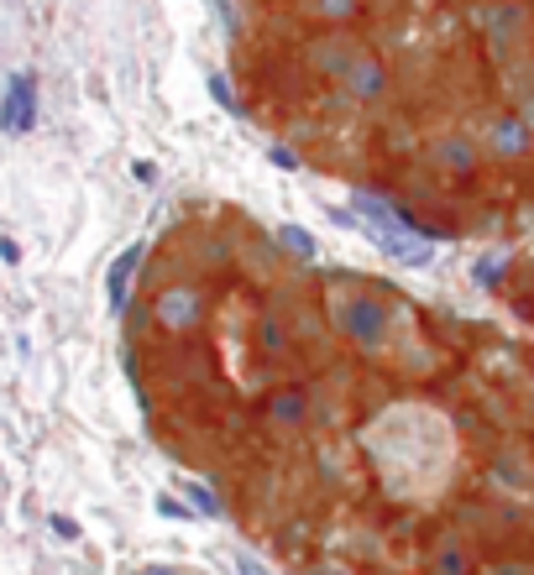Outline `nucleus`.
I'll return each instance as SVG.
<instances>
[{
    "instance_id": "f3484780",
    "label": "nucleus",
    "mask_w": 534,
    "mask_h": 575,
    "mask_svg": "<svg viewBox=\"0 0 534 575\" xmlns=\"http://www.w3.org/2000/svg\"><path fill=\"white\" fill-rule=\"evenodd\" d=\"M503 272H509V257H498V251L483 257V262H477V288H498L503 283Z\"/></svg>"
},
{
    "instance_id": "20e7f679",
    "label": "nucleus",
    "mask_w": 534,
    "mask_h": 575,
    "mask_svg": "<svg viewBox=\"0 0 534 575\" xmlns=\"http://www.w3.org/2000/svg\"><path fill=\"white\" fill-rule=\"evenodd\" d=\"M263 424L278 434V439H299V434L315 424V398H310V387H278L263 403Z\"/></svg>"
},
{
    "instance_id": "aec40b11",
    "label": "nucleus",
    "mask_w": 534,
    "mask_h": 575,
    "mask_svg": "<svg viewBox=\"0 0 534 575\" xmlns=\"http://www.w3.org/2000/svg\"><path fill=\"white\" fill-rule=\"evenodd\" d=\"M236 575H272V571H267V565H263V560H257V554H236Z\"/></svg>"
},
{
    "instance_id": "2eb2a0df",
    "label": "nucleus",
    "mask_w": 534,
    "mask_h": 575,
    "mask_svg": "<svg viewBox=\"0 0 534 575\" xmlns=\"http://www.w3.org/2000/svg\"><path fill=\"white\" fill-rule=\"evenodd\" d=\"M184 492H189V507L205 513V518H225V503H220V492L210 481H184Z\"/></svg>"
},
{
    "instance_id": "f03ea898",
    "label": "nucleus",
    "mask_w": 534,
    "mask_h": 575,
    "mask_svg": "<svg viewBox=\"0 0 534 575\" xmlns=\"http://www.w3.org/2000/svg\"><path fill=\"white\" fill-rule=\"evenodd\" d=\"M152 319H158V330L173 340H189L205 330V319H210V288L195 283V278H173L152 293Z\"/></svg>"
},
{
    "instance_id": "393cba45",
    "label": "nucleus",
    "mask_w": 534,
    "mask_h": 575,
    "mask_svg": "<svg viewBox=\"0 0 534 575\" xmlns=\"http://www.w3.org/2000/svg\"><path fill=\"white\" fill-rule=\"evenodd\" d=\"M137 575H178L173 565H147V571H137Z\"/></svg>"
},
{
    "instance_id": "0eeeda50",
    "label": "nucleus",
    "mask_w": 534,
    "mask_h": 575,
    "mask_svg": "<svg viewBox=\"0 0 534 575\" xmlns=\"http://www.w3.org/2000/svg\"><path fill=\"white\" fill-rule=\"evenodd\" d=\"M430 163H436V173H445V178L472 184L477 168H483V146L472 142V137H462V131H445V137L430 142Z\"/></svg>"
},
{
    "instance_id": "39448f33",
    "label": "nucleus",
    "mask_w": 534,
    "mask_h": 575,
    "mask_svg": "<svg viewBox=\"0 0 534 575\" xmlns=\"http://www.w3.org/2000/svg\"><path fill=\"white\" fill-rule=\"evenodd\" d=\"M388 90H393V73H388V63H383L378 52H362V58L351 63V73L340 79V95L351 99V105H362V110L383 105Z\"/></svg>"
},
{
    "instance_id": "412c9836",
    "label": "nucleus",
    "mask_w": 534,
    "mask_h": 575,
    "mask_svg": "<svg viewBox=\"0 0 534 575\" xmlns=\"http://www.w3.org/2000/svg\"><path fill=\"white\" fill-rule=\"evenodd\" d=\"M53 533H58V539H79V524L63 518V513H53Z\"/></svg>"
},
{
    "instance_id": "1a4fd4ad",
    "label": "nucleus",
    "mask_w": 534,
    "mask_h": 575,
    "mask_svg": "<svg viewBox=\"0 0 534 575\" xmlns=\"http://www.w3.org/2000/svg\"><path fill=\"white\" fill-rule=\"evenodd\" d=\"M492 481H498V492H509L513 503H530L534 460L524 456V450H498V456H492Z\"/></svg>"
},
{
    "instance_id": "5701e85b",
    "label": "nucleus",
    "mask_w": 534,
    "mask_h": 575,
    "mask_svg": "<svg viewBox=\"0 0 534 575\" xmlns=\"http://www.w3.org/2000/svg\"><path fill=\"white\" fill-rule=\"evenodd\" d=\"M0 262H22V246L11 236H0Z\"/></svg>"
},
{
    "instance_id": "9b49d317",
    "label": "nucleus",
    "mask_w": 534,
    "mask_h": 575,
    "mask_svg": "<svg viewBox=\"0 0 534 575\" xmlns=\"http://www.w3.org/2000/svg\"><path fill=\"white\" fill-rule=\"evenodd\" d=\"M372 246L398 267H430L436 262V246L430 240H419L414 231H383V236H372Z\"/></svg>"
},
{
    "instance_id": "6e6552de",
    "label": "nucleus",
    "mask_w": 534,
    "mask_h": 575,
    "mask_svg": "<svg viewBox=\"0 0 534 575\" xmlns=\"http://www.w3.org/2000/svg\"><path fill=\"white\" fill-rule=\"evenodd\" d=\"M362 52H367V48H357L346 32H325V37H315V43H310L304 63H310L320 79H336V84H340V79L351 73V63H357Z\"/></svg>"
},
{
    "instance_id": "4468645a",
    "label": "nucleus",
    "mask_w": 534,
    "mask_h": 575,
    "mask_svg": "<svg viewBox=\"0 0 534 575\" xmlns=\"http://www.w3.org/2000/svg\"><path fill=\"white\" fill-rule=\"evenodd\" d=\"M304 11L325 26H346L362 16V0H304Z\"/></svg>"
},
{
    "instance_id": "f8f14e48",
    "label": "nucleus",
    "mask_w": 534,
    "mask_h": 575,
    "mask_svg": "<svg viewBox=\"0 0 534 575\" xmlns=\"http://www.w3.org/2000/svg\"><path fill=\"white\" fill-rule=\"evenodd\" d=\"M430 571H436V575H472V550H466L462 533H445V539H440Z\"/></svg>"
},
{
    "instance_id": "f257e3e1",
    "label": "nucleus",
    "mask_w": 534,
    "mask_h": 575,
    "mask_svg": "<svg viewBox=\"0 0 534 575\" xmlns=\"http://www.w3.org/2000/svg\"><path fill=\"white\" fill-rule=\"evenodd\" d=\"M378 288V283H372ZM372 288H351V293H340V288H330V319H336V330L357 351H367V356H383L393 345V309L383 293H372Z\"/></svg>"
},
{
    "instance_id": "6ab92c4d",
    "label": "nucleus",
    "mask_w": 534,
    "mask_h": 575,
    "mask_svg": "<svg viewBox=\"0 0 534 575\" xmlns=\"http://www.w3.org/2000/svg\"><path fill=\"white\" fill-rule=\"evenodd\" d=\"M210 95H216V105H225V110H236V95H231L225 73H210Z\"/></svg>"
},
{
    "instance_id": "b1692460",
    "label": "nucleus",
    "mask_w": 534,
    "mask_h": 575,
    "mask_svg": "<svg viewBox=\"0 0 534 575\" xmlns=\"http://www.w3.org/2000/svg\"><path fill=\"white\" fill-rule=\"evenodd\" d=\"M519 116L530 120V131H534V90H530V95H524V105H519Z\"/></svg>"
},
{
    "instance_id": "9d476101",
    "label": "nucleus",
    "mask_w": 534,
    "mask_h": 575,
    "mask_svg": "<svg viewBox=\"0 0 534 575\" xmlns=\"http://www.w3.org/2000/svg\"><path fill=\"white\" fill-rule=\"evenodd\" d=\"M142 262H147V246H142V240H137V246H126L121 257L111 262V278H105V298H111V314H126V304H131V283H137Z\"/></svg>"
},
{
    "instance_id": "423d86ee",
    "label": "nucleus",
    "mask_w": 534,
    "mask_h": 575,
    "mask_svg": "<svg viewBox=\"0 0 534 575\" xmlns=\"http://www.w3.org/2000/svg\"><path fill=\"white\" fill-rule=\"evenodd\" d=\"M32 126H37V73H11L5 95H0V131L26 137Z\"/></svg>"
},
{
    "instance_id": "dca6fc26",
    "label": "nucleus",
    "mask_w": 534,
    "mask_h": 575,
    "mask_svg": "<svg viewBox=\"0 0 534 575\" xmlns=\"http://www.w3.org/2000/svg\"><path fill=\"white\" fill-rule=\"evenodd\" d=\"M257 340H263L267 356H283V351H289V336H283L278 319H263V325H257Z\"/></svg>"
},
{
    "instance_id": "a211bd4d",
    "label": "nucleus",
    "mask_w": 534,
    "mask_h": 575,
    "mask_svg": "<svg viewBox=\"0 0 534 575\" xmlns=\"http://www.w3.org/2000/svg\"><path fill=\"white\" fill-rule=\"evenodd\" d=\"M267 163H272V168H283V173H299V168H304L293 146H267Z\"/></svg>"
},
{
    "instance_id": "7ed1b4c3",
    "label": "nucleus",
    "mask_w": 534,
    "mask_h": 575,
    "mask_svg": "<svg viewBox=\"0 0 534 575\" xmlns=\"http://www.w3.org/2000/svg\"><path fill=\"white\" fill-rule=\"evenodd\" d=\"M483 152L492 163H530L534 157V131L519 110H492L483 120Z\"/></svg>"
},
{
    "instance_id": "ddd939ff",
    "label": "nucleus",
    "mask_w": 534,
    "mask_h": 575,
    "mask_svg": "<svg viewBox=\"0 0 534 575\" xmlns=\"http://www.w3.org/2000/svg\"><path fill=\"white\" fill-rule=\"evenodd\" d=\"M272 246H278L283 257H293V262H315L320 257L315 236H310L304 225H278V231H272Z\"/></svg>"
},
{
    "instance_id": "4be33fe9",
    "label": "nucleus",
    "mask_w": 534,
    "mask_h": 575,
    "mask_svg": "<svg viewBox=\"0 0 534 575\" xmlns=\"http://www.w3.org/2000/svg\"><path fill=\"white\" fill-rule=\"evenodd\" d=\"M158 513H169V518H189V513H195V507L173 503V497H158Z\"/></svg>"
}]
</instances>
